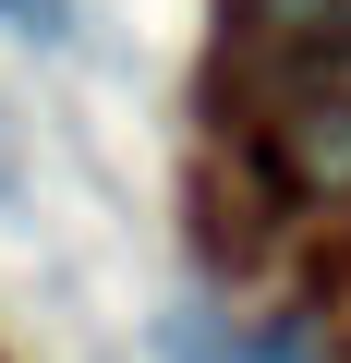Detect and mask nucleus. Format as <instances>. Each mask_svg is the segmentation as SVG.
<instances>
[{
	"label": "nucleus",
	"mask_w": 351,
	"mask_h": 363,
	"mask_svg": "<svg viewBox=\"0 0 351 363\" xmlns=\"http://www.w3.org/2000/svg\"><path fill=\"white\" fill-rule=\"evenodd\" d=\"M279 169L315 182V194H351V109H339V97L291 109V121H279Z\"/></svg>",
	"instance_id": "1"
},
{
	"label": "nucleus",
	"mask_w": 351,
	"mask_h": 363,
	"mask_svg": "<svg viewBox=\"0 0 351 363\" xmlns=\"http://www.w3.org/2000/svg\"><path fill=\"white\" fill-rule=\"evenodd\" d=\"M279 49H351V0H243Z\"/></svg>",
	"instance_id": "2"
}]
</instances>
